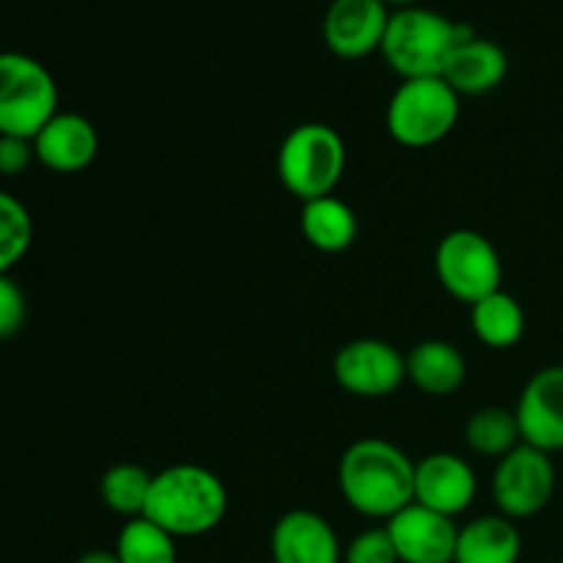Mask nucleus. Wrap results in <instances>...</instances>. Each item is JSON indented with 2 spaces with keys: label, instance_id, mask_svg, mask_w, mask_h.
<instances>
[{
  "label": "nucleus",
  "instance_id": "9",
  "mask_svg": "<svg viewBox=\"0 0 563 563\" xmlns=\"http://www.w3.org/2000/svg\"><path fill=\"white\" fill-rule=\"evenodd\" d=\"M333 377L341 390L357 399H385L407 379V361L383 339L346 341L333 357Z\"/></svg>",
  "mask_w": 563,
  "mask_h": 563
},
{
  "label": "nucleus",
  "instance_id": "27",
  "mask_svg": "<svg viewBox=\"0 0 563 563\" xmlns=\"http://www.w3.org/2000/svg\"><path fill=\"white\" fill-rule=\"evenodd\" d=\"M36 159L31 137L0 135V176H20Z\"/></svg>",
  "mask_w": 563,
  "mask_h": 563
},
{
  "label": "nucleus",
  "instance_id": "15",
  "mask_svg": "<svg viewBox=\"0 0 563 563\" xmlns=\"http://www.w3.org/2000/svg\"><path fill=\"white\" fill-rule=\"evenodd\" d=\"M36 163L53 174H80L97 159L99 132L86 115L58 110L33 137Z\"/></svg>",
  "mask_w": 563,
  "mask_h": 563
},
{
  "label": "nucleus",
  "instance_id": "12",
  "mask_svg": "<svg viewBox=\"0 0 563 563\" xmlns=\"http://www.w3.org/2000/svg\"><path fill=\"white\" fill-rule=\"evenodd\" d=\"M401 563H454L460 528L451 517L438 515L412 500L385 522Z\"/></svg>",
  "mask_w": 563,
  "mask_h": 563
},
{
  "label": "nucleus",
  "instance_id": "1",
  "mask_svg": "<svg viewBox=\"0 0 563 563\" xmlns=\"http://www.w3.org/2000/svg\"><path fill=\"white\" fill-rule=\"evenodd\" d=\"M341 498L368 520L399 515L416 500V462L385 438H361L339 460Z\"/></svg>",
  "mask_w": 563,
  "mask_h": 563
},
{
  "label": "nucleus",
  "instance_id": "17",
  "mask_svg": "<svg viewBox=\"0 0 563 563\" xmlns=\"http://www.w3.org/2000/svg\"><path fill=\"white\" fill-rule=\"evenodd\" d=\"M522 533L504 515H482L465 522L456 537L454 563H520Z\"/></svg>",
  "mask_w": 563,
  "mask_h": 563
},
{
  "label": "nucleus",
  "instance_id": "16",
  "mask_svg": "<svg viewBox=\"0 0 563 563\" xmlns=\"http://www.w3.org/2000/svg\"><path fill=\"white\" fill-rule=\"evenodd\" d=\"M506 75H509L506 49L493 38H482L471 33L451 49L440 77L460 97H482V93L495 91L506 80Z\"/></svg>",
  "mask_w": 563,
  "mask_h": 563
},
{
  "label": "nucleus",
  "instance_id": "21",
  "mask_svg": "<svg viewBox=\"0 0 563 563\" xmlns=\"http://www.w3.org/2000/svg\"><path fill=\"white\" fill-rule=\"evenodd\" d=\"M465 440L478 456L504 460L509 451H515L522 443L520 423H517L515 410L498 405L482 407V410H476L467 418Z\"/></svg>",
  "mask_w": 563,
  "mask_h": 563
},
{
  "label": "nucleus",
  "instance_id": "18",
  "mask_svg": "<svg viewBox=\"0 0 563 563\" xmlns=\"http://www.w3.org/2000/svg\"><path fill=\"white\" fill-rule=\"evenodd\" d=\"M407 379L427 396H451L465 385V355L451 341L429 339L405 355Z\"/></svg>",
  "mask_w": 563,
  "mask_h": 563
},
{
  "label": "nucleus",
  "instance_id": "26",
  "mask_svg": "<svg viewBox=\"0 0 563 563\" xmlns=\"http://www.w3.org/2000/svg\"><path fill=\"white\" fill-rule=\"evenodd\" d=\"M27 317L25 291L11 275H0V341L11 339L22 330Z\"/></svg>",
  "mask_w": 563,
  "mask_h": 563
},
{
  "label": "nucleus",
  "instance_id": "13",
  "mask_svg": "<svg viewBox=\"0 0 563 563\" xmlns=\"http://www.w3.org/2000/svg\"><path fill=\"white\" fill-rule=\"evenodd\" d=\"M476 495V471L460 454L434 451L416 462V504L454 520L471 509Z\"/></svg>",
  "mask_w": 563,
  "mask_h": 563
},
{
  "label": "nucleus",
  "instance_id": "20",
  "mask_svg": "<svg viewBox=\"0 0 563 563\" xmlns=\"http://www.w3.org/2000/svg\"><path fill=\"white\" fill-rule=\"evenodd\" d=\"M471 328L489 350H511L526 335V311L509 291L498 289L471 306Z\"/></svg>",
  "mask_w": 563,
  "mask_h": 563
},
{
  "label": "nucleus",
  "instance_id": "3",
  "mask_svg": "<svg viewBox=\"0 0 563 563\" xmlns=\"http://www.w3.org/2000/svg\"><path fill=\"white\" fill-rule=\"evenodd\" d=\"M471 33V27L449 20L440 11L427 5H407L390 11L379 55L401 80L440 77L451 49Z\"/></svg>",
  "mask_w": 563,
  "mask_h": 563
},
{
  "label": "nucleus",
  "instance_id": "5",
  "mask_svg": "<svg viewBox=\"0 0 563 563\" xmlns=\"http://www.w3.org/2000/svg\"><path fill=\"white\" fill-rule=\"evenodd\" d=\"M460 99L443 77L401 80L385 108V130L399 146H434L454 132L460 121Z\"/></svg>",
  "mask_w": 563,
  "mask_h": 563
},
{
  "label": "nucleus",
  "instance_id": "14",
  "mask_svg": "<svg viewBox=\"0 0 563 563\" xmlns=\"http://www.w3.org/2000/svg\"><path fill=\"white\" fill-rule=\"evenodd\" d=\"M273 563H341L339 533L311 509H291L275 520L269 533Z\"/></svg>",
  "mask_w": 563,
  "mask_h": 563
},
{
  "label": "nucleus",
  "instance_id": "24",
  "mask_svg": "<svg viewBox=\"0 0 563 563\" xmlns=\"http://www.w3.org/2000/svg\"><path fill=\"white\" fill-rule=\"evenodd\" d=\"M33 242V218L25 203L0 190V275H9L25 258Z\"/></svg>",
  "mask_w": 563,
  "mask_h": 563
},
{
  "label": "nucleus",
  "instance_id": "10",
  "mask_svg": "<svg viewBox=\"0 0 563 563\" xmlns=\"http://www.w3.org/2000/svg\"><path fill=\"white\" fill-rule=\"evenodd\" d=\"M388 22L390 5L385 0H333L324 11L322 36L333 55L361 60L379 53Z\"/></svg>",
  "mask_w": 563,
  "mask_h": 563
},
{
  "label": "nucleus",
  "instance_id": "19",
  "mask_svg": "<svg viewBox=\"0 0 563 563\" xmlns=\"http://www.w3.org/2000/svg\"><path fill=\"white\" fill-rule=\"evenodd\" d=\"M300 231L322 253H344L357 240V214L335 196L313 198L300 209Z\"/></svg>",
  "mask_w": 563,
  "mask_h": 563
},
{
  "label": "nucleus",
  "instance_id": "6",
  "mask_svg": "<svg viewBox=\"0 0 563 563\" xmlns=\"http://www.w3.org/2000/svg\"><path fill=\"white\" fill-rule=\"evenodd\" d=\"M58 113V86L42 60L16 49L0 53V135L36 137Z\"/></svg>",
  "mask_w": 563,
  "mask_h": 563
},
{
  "label": "nucleus",
  "instance_id": "23",
  "mask_svg": "<svg viewBox=\"0 0 563 563\" xmlns=\"http://www.w3.org/2000/svg\"><path fill=\"white\" fill-rule=\"evenodd\" d=\"M115 555L121 563H179L176 537L148 517H132L115 537Z\"/></svg>",
  "mask_w": 563,
  "mask_h": 563
},
{
  "label": "nucleus",
  "instance_id": "2",
  "mask_svg": "<svg viewBox=\"0 0 563 563\" xmlns=\"http://www.w3.org/2000/svg\"><path fill=\"white\" fill-rule=\"evenodd\" d=\"M229 511V489L218 473L192 462H179L154 473L152 495L143 517L176 539L207 537Z\"/></svg>",
  "mask_w": 563,
  "mask_h": 563
},
{
  "label": "nucleus",
  "instance_id": "22",
  "mask_svg": "<svg viewBox=\"0 0 563 563\" xmlns=\"http://www.w3.org/2000/svg\"><path fill=\"white\" fill-rule=\"evenodd\" d=\"M152 482L154 473H148L143 465L121 462V465L104 471L102 482H99V495L110 511L132 520V517H143V511H146Z\"/></svg>",
  "mask_w": 563,
  "mask_h": 563
},
{
  "label": "nucleus",
  "instance_id": "30",
  "mask_svg": "<svg viewBox=\"0 0 563 563\" xmlns=\"http://www.w3.org/2000/svg\"><path fill=\"white\" fill-rule=\"evenodd\" d=\"M559 563H563V561H559Z\"/></svg>",
  "mask_w": 563,
  "mask_h": 563
},
{
  "label": "nucleus",
  "instance_id": "4",
  "mask_svg": "<svg viewBox=\"0 0 563 563\" xmlns=\"http://www.w3.org/2000/svg\"><path fill=\"white\" fill-rule=\"evenodd\" d=\"M346 170V143L330 124L306 121L278 148V179L302 203L333 196Z\"/></svg>",
  "mask_w": 563,
  "mask_h": 563
},
{
  "label": "nucleus",
  "instance_id": "11",
  "mask_svg": "<svg viewBox=\"0 0 563 563\" xmlns=\"http://www.w3.org/2000/svg\"><path fill=\"white\" fill-rule=\"evenodd\" d=\"M522 443L559 454L563 451V366L553 363L533 374L515 407Z\"/></svg>",
  "mask_w": 563,
  "mask_h": 563
},
{
  "label": "nucleus",
  "instance_id": "25",
  "mask_svg": "<svg viewBox=\"0 0 563 563\" xmlns=\"http://www.w3.org/2000/svg\"><path fill=\"white\" fill-rule=\"evenodd\" d=\"M341 563H401L396 555L394 542H390L388 528H368L361 531L344 548Z\"/></svg>",
  "mask_w": 563,
  "mask_h": 563
},
{
  "label": "nucleus",
  "instance_id": "8",
  "mask_svg": "<svg viewBox=\"0 0 563 563\" xmlns=\"http://www.w3.org/2000/svg\"><path fill=\"white\" fill-rule=\"evenodd\" d=\"M555 482L559 476H555L553 454L520 443L495 465L493 484H489L495 509L515 522L531 520L550 506Z\"/></svg>",
  "mask_w": 563,
  "mask_h": 563
},
{
  "label": "nucleus",
  "instance_id": "28",
  "mask_svg": "<svg viewBox=\"0 0 563 563\" xmlns=\"http://www.w3.org/2000/svg\"><path fill=\"white\" fill-rule=\"evenodd\" d=\"M75 563H121L115 550H88Z\"/></svg>",
  "mask_w": 563,
  "mask_h": 563
},
{
  "label": "nucleus",
  "instance_id": "7",
  "mask_svg": "<svg viewBox=\"0 0 563 563\" xmlns=\"http://www.w3.org/2000/svg\"><path fill=\"white\" fill-rule=\"evenodd\" d=\"M434 273L440 286L467 306L484 300L504 284V262L498 251L482 231L473 229H454L438 242Z\"/></svg>",
  "mask_w": 563,
  "mask_h": 563
},
{
  "label": "nucleus",
  "instance_id": "29",
  "mask_svg": "<svg viewBox=\"0 0 563 563\" xmlns=\"http://www.w3.org/2000/svg\"><path fill=\"white\" fill-rule=\"evenodd\" d=\"M388 5H394V9H407V5H421L423 0H385Z\"/></svg>",
  "mask_w": 563,
  "mask_h": 563
}]
</instances>
